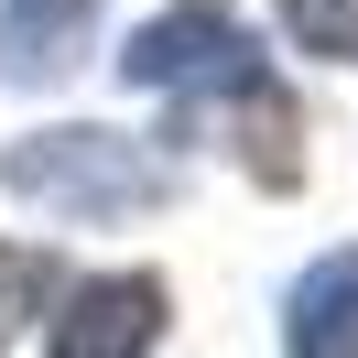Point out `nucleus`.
Wrapping results in <instances>:
<instances>
[{"instance_id": "8", "label": "nucleus", "mask_w": 358, "mask_h": 358, "mask_svg": "<svg viewBox=\"0 0 358 358\" xmlns=\"http://www.w3.org/2000/svg\"><path fill=\"white\" fill-rule=\"evenodd\" d=\"M44 293H55V261H44V250H11V261H0V336L33 326V304H44Z\"/></svg>"}, {"instance_id": "2", "label": "nucleus", "mask_w": 358, "mask_h": 358, "mask_svg": "<svg viewBox=\"0 0 358 358\" xmlns=\"http://www.w3.org/2000/svg\"><path fill=\"white\" fill-rule=\"evenodd\" d=\"M131 76L141 87H250V33L228 22L217 0H185V11H163V22L131 33Z\"/></svg>"}, {"instance_id": "1", "label": "nucleus", "mask_w": 358, "mask_h": 358, "mask_svg": "<svg viewBox=\"0 0 358 358\" xmlns=\"http://www.w3.org/2000/svg\"><path fill=\"white\" fill-rule=\"evenodd\" d=\"M0 174H11V196L55 206V217H141V206H163V163L120 131H33V141H11Z\"/></svg>"}, {"instance_id": "7", "label": "nucleus", "mask_w": 358, "mask_h": 358, "mask_svg": "<svg viewBox=\"0 0 358 358\" xmlns=\"http://www.w3.org/2000/svg\"><path fill=\"white\" fill-rule=\"evenodd\" d=\"M282 22L304 55H326V66H358V0H282Z\"/></svg>"}, {"instance_id": "6", "label": "nucleus", "mask_w": 358, "mask_h": 358, "mask_svg": "<svg viewBox=\"0 0 358 358\" xmlns=\"http://www.w3.org/2000/svg\"><path fill=\"white\" fill-rule=\"evenodd\" d=\"M239 98V152H250V174L261 185H293L304 174V152H293V98L271 87V76H250V87H228Z\"/></svg>"}, {"instance_id": "3", "label": "nucleus", "mask_w": 358, "mask_h": 358, "mask_svg": "<svg viewBox=\"0 0 358 358\" xmlns=\"http://www.w3.org/2000/svg\"><path fill=\"white\" fill-rule=\"evenodd\" d=\"M152 348H163V282L152 271H109V282L66 293L44 358H152Z\"/></svg>"}, {"instance_id": "4", "label": "nucleus", "mask_w": 358, "mask_h": 358, "mask_svg": "<svg viewBox=\"0 0 358 358\" xmlns=\"http://www.w3.org/2000/svg\"><path fill=\"white\" fill-rule=\"evenodd\" d=\"M87 22H98V0H11L0 11V76H66L76 55H87Z\"/></svg>"}, {"instance_id": "5", "label": "nucleus", "mask_w": 358, "mask_h": 358, "mask_svg": "<svg viewBox=\"0 0 358 358\" xmlns=\"http://www.w3.org/2000/svg\"><path fill=\"white\" fill-rule=\"evenodd\" d=\"M282 336H293V358H358V261H315L293 282Z\"/></svg>"}]
</instances>
